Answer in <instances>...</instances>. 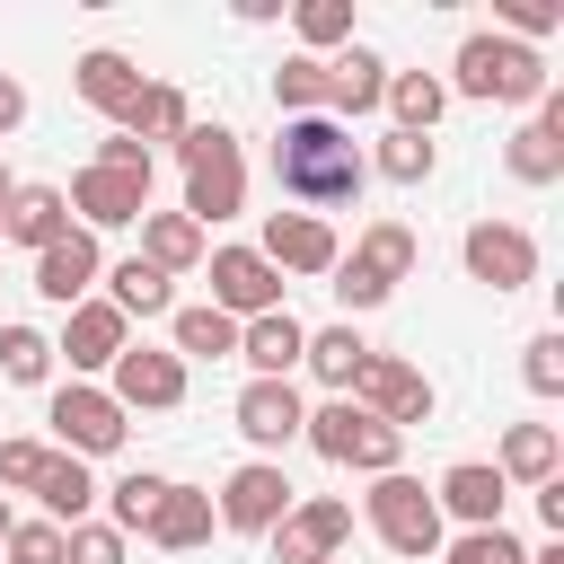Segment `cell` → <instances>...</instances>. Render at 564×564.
<instances>
[{
	"mask_svg": "<svg viewBox=\"0 0 564 564\" xmlns=\"http://www.w3.org/2000/svg\"><path fill=\"white\" fill-rule=\"evenodd\" d=\"M494 35L538 44V35H555V9H546V0H494Z\"/></svg>",
	"mask_w": 564,
	"mask_h": 564,
	"instance_id": "obj_41",
	"label": "cell"
},
{
	"mask_svg": "<svg viewBox=\"0 0 564 564\" xmlns=\"http://www.w3.org/2000/svg\"><path fill=\"white\" fill-rule=\"evenodd\" d=\"M449 97H476V106H538L555 79H546V53L538 44H511L494 26H476L458 53H449Z\"/></svg>",
	"mask_w": 564,
	"mask_h": 564,
	"instance_id": "obj_2",
	"label": "cell"
},
{
	"mask_svg": "<svg viewBox=\"0 0 564 564\" xmlns=\"http://www.w3.org/2000/svg\"><path fill=\"white\" fill-rule=\"evenodd\" d=\"M300 441H308L326 467H361V476H388V467L405 458V432H388V423H379V414H361L352 397H326V405H308Z\"/></svg>",
	"mask_w": 564,
	"mask_h": 564,
	"instance_id": "obj_4",
	"label": "cell"
},
{
	"mask_svg": "<svg viewBox=\"0 0 564 564\" xmlns=\"http://www.w3.org/2000/svg\"><path fill=\"white\" fill-rule=\"evenodd\" d=\"M229 423L247 432V449H256V458H282V449L300 441L308 405H300V388H291V379H247V388H238V405H229Z\"/></svg>",
	"mask_w": 564,
	"mask_h": 564,
	"instance_id": "obj_13",
	"label": "cell"
},
{
	"mask_svg": "<svg viewBox=\"0 0 564 564\" xmlns=\"http://www.w3.org/2000/svg\"><path fill=\"white\" fill-rule=\"evenodd\" d=\"M458 256H467V273H476L485 291H529V282H538V238H529L520 220H467Z\"/></svg>",
	"mask_w": 564,
	"mask_h": 564,
	"instance_id": "obj_10",
	"label": "cell"
},
{
	"mask_svg": "<svg viewBox=\"0 0 564 564\" xmlns=\"http://www.w3.org/2000/svg\"><path fill=\"white\" fill-rule=\"evenodd\" d=\"M361 159H370L388 185H423L441 150H432V132H397V123H388V132H379V150H361Z\"/></svg>",
	"mask_w": 564,
	"mask_h": 564,
	"instance_id": "obj_35",
	"label": "cell"
},
{
	"mask_svg": "<svg viewBox=\"0 0 564 564\" xmlns=\"http://www.w3.org/2000/svg\"><path fill=\"white\" fill-rule=\"evenodd\" d=\"M44 423H53V441L70 449V458H115L123 449V405L106 397V388H88V379H62L53 388V405H44Z\"/></svg>",
	"mask_w": 564,
	"mask_h": 564,
	"instance_id": "obj_6",
	"label": "cell"
},
{
	"mask_svg": "<svg viewBox=\"0 0 564 564\" xmlns=\"http://www.w3.org/2000/svg\"><path fill=\"white\" fill-rule=\"evenodd\" d=\"M273 106H282V115H326V62L291 53V62L273 70Z\"/></svg>",
	"mask_w": 564,
	"mask_h": 564,
	"instance_id": "obj_36",
	"label": "cell"
},
{
	"mask_svg": "<svg viewBox=\"0 0 564 564\" xmlns=\"http://www.w3.org/2000/svg\"><path fill=\"white\" fill-rule=\"evenodd\" d=\"M379 97H388V62L352 35V44L326 62V115H335V123H352V115H379Z\"/></svg>",
	"mask_w": 564,
	"mask_h": 564,
	"instance_id": "obj_18",
	"label": "cell"
},
{
	"mask_svg": "<svg viewBox=\"0 0 564 564\" xmlns=\"http://www.w3.org/2000/svg\"><path fill=\"white\" fill-rule=\"evenodd\" d=\"M291 26H300V53H308V62H335V53L352 44V0H300Z\"/></svg>",
	"mask_w": 564,
	"mask_h": 564,
	"instance_id": "obj_34",
	"label": "cell"
},
{
	"mask_svg": "<svg viewBox=\"0 0 564 564\" xmlns=\"http://www.w3.org/2000/svg\"><path fill=\"white\" fill-rule=\"evenodd\" d=\"M70 79H79V97H88L106 123H123V106L141 97V62H132V53H115V44L79 53V62H70Z\"/></svg>",
	"mask_w": 564,
	"mask_h": 564,
	"instance_id": "obj_22",
	"label": "cell"
},
{
	"mask_svg": "<svg viewBox=\"0 0 564 564\" xmlns=\"http://www.w3.org/2000/svg\"><path fill=\"white\" fill-rule=\"evenodd\" d=\"M361 361H370V344H361V326L344 317V326H317L308 344H300V370H317L335 397H352V379H361Z\"/></svg>",
	"mask_w": 564,
	"mask_h": 564,
	"instance_id": "obj_27",
	"label": "cell"
},
{
	"mask_svg": "<svg viewBox=\"0 0 564 564\" xmlns=\"http://www.w3.org/2000/svg\"><path fill=\"white\" fill-rule=\"evenodd\" d=\"M44 441H0V485H18V494H35V476H44Z\"/></svg>",
	"mask_w": 564,
	"mask_h": 564,
	"instance_id": "obj_45",
	"label": "cell"
},
{
	"mask_svg": "<svg viewBox=\"0 0 564 564\" xmlns=\"http://www.w3.org/2000/svg\"><path fill=\"white\" fill-rule=\"evenodd\" d=\"M35 502H44V520H53V529H79V520L97 511V476H88V458L53 449V458H44V476H35Z\"/></svg>",
	"mask_w": 564,
	"mask_h": 564,
	"instance_id": "obj_25",
	"label": "cell"
},
{
	"mask_svg": "<svg viewBox=\"0 0 564 564\" xmlns=\"http://www.w3.org/2000/svg\"><path fill=\"white\" fill-rule=\"evenodd\" d=\"M300 344H308V326H300L291 308H264V317L238 326V361H247L256 379H291V370H300Z\"/></svg>",
	"mask_w": 564,
	"mask_h": 564,
	"instance_id": "obj_21",
	"label": "cell"
},
{
	"mask_svg": "<svg viewBox=\"0 0 564 564\" xmlns=\"http://www.w3.org/2000/svg\"><path fill=\"white\" fill-rule=\"evenodd\" d=\"M185 123H194V115H185V97H176L167 79H141V97L123 106V132H132L141 150H150V141H167V150H176V132H185Z\"/></svg>",
	"mask_w": 564,
	"mask_h": 564,
	"instance_id": "obj_32",
	"label": "cell"
},
{
	"mask_svg": "<svg viewBox=\"0 0 564 564\" xmlns=\"http://www.w3.org/2000/svg\"><path fill=\"white\" fill-rule=\"evenodd\" d=\"M494 467H502V485H546V476L564 467V441H555V423H511Z\"/></svg>",
	"mask_w": 564,
	"mask_h": 564,
	"instance_id": "obj_28",
	"label": "cell"
},
{
	"mask_svg": "<svg viewBox=\"0 0 564 564\" xmlns=\"http://www.w3.org/2000/svg\"><path fill=\"white\" fill-rule=\"evenodd\" d=\"M97 167H159V159H150L132 132H115V141H97Z\"/></svg>",
	"mask_w": 564,
	"mask_h": 564,
	"instance_id": "obj_46",
	"label": "cell"
},
{
	"mask_svg": "<svg viewBox=\"0 0 564 564\" xmlns=\"http://www.w3.org/2000/svg\"><path fill=\"white\" fill-rule=\"evenodd\" d=\"M529 564H564V538H546V546H538V555H529Z\"/></svg>",
	"mask_w": 564,
	"mask_h": 564,
	"instance_id": "obj_49",
	"label": "cell"
},
{
	"mask_svg": "<svg viewBox=\"0 0 564 564\" xmlns=\"http://www.w3.org/2000/svg\"><path fill=\"white\" fill-rule=\"evenodd\" d=\"M432 502H441L449 520H467V529H502V502H511V485H502V467H485V458H458V467L432 485Z\"/></svg>",
	"mask_w": 564,
	"mask_h": 564,
	"instance_id": "obj_19",
	"label": "cell"
},
{
	"mask_svg": "<svg viewBox=\"0 0 564 564\" xmlns=\"http://www.w3.org/2000/svg\"><path fill=\"white\" fill-rule=\"evenodd\" d=\"M62 564H123V529H106V520L62 529Z\"/></svg>",
	"mask_w": 564,
	"mask_h": 564,
	"instance_id": "obj_40",
	"label": "cell"
},
{
	"mask_svg": "<svg viewBox=\"0 0 564 564\" xmlns=\"http://www.w3.org/2000/svg\"><path fill=\"white\" fill-rule=\"evenodd\" d=\"M538 520H546V538H564V476L538 485Z\"/></svg>",
	"mask_w": 564,
	"mask_h": 564,
	"instance_id": "obj_47",
	"label": "cell"
},
{
	"mask_svg": "<svg viewBox=\"0 0 564 564\" xmlns=\"http://www.w3.org/2000/svg\"><path fill=\"white\" fill-rule=\"evenodd\" d=\"M212 529H220V511H212V494H203V485H167V494H159V511L141 520V538H150V546H167V555H194Z\"/></svg>",
	"mask_w": 564,
	"mask_h": 564,
	"instance_id": "obj_20",
	"label": "cell"
},
{
	"mask_svg": "<svg viewBox=\"0 0 564 564\" xmlns=\"http://www.w3.org/2000/svg\"><path fill=\"white\" fill-rule=\"evenodd\" d=\"M132 344V326L106 308V300H79L70 317H62V344H53V361H70V379H88V370H115V352Z\"/></svg>",
	"mask_w": 564,
	"mask_h": 564,
	"instance_id": "obj_17",
	"label": "cell"
},
{
	"mask_svg": "<svg viewBox=\"0 0 564 564\" xmlns=\"http://www.w3.org/2000/svg\"><path fill=\"white\" fill-rule=\"evenodd\" d=\"M361 511H370V529H379V546H397V555H441V502L423 494V476H405V467H388V476H370V494H361Z\"/></svg>",
	"mask_w": 564,
	"mask_h": 564,
	"instance_id": "obj_5",
	"label": "cell"
},
{
	"mask_svg": "<svg viewBox=\"0 0 564 564\" xmlns=\"http://www.w3.org/2000/svg\"><path fill=\"white\" fill-rule=\"evenodd\" d=\"M70 212H79V229L97 238V229H132L141 212H150V167H79L70 176V194H62Z\"/></svg>",
	"mask_w": 564,
	"mask_h": 564,
	"instance_id": "obj_9",
	"label": "cell"
},
{
	"mask_svg": "<svg viewBox=\"0 0 564 564\" xmlns=\"http://www.w3.org/2000/svg\"><path fill=\"white\" fill-rule=\"evenodd\" d=\"M352 538V502H335V494H308V502H291L282 511V529H273V564H335V546Z\"/></svg>",
	"mask_w": 564,
	"mask_h": 564,
	"instance_id": "obj_14",
	"label": "cell"
},
{
	"mask_svg": "<svg viewBox=\"0 0 564 564\" xmlns=\"http://www.w3.org/2000/svg\"><path fill=\"white\" fill-rule=\"evenodd\" d=\"M326 291L344 300V317H361V308H379V300H388V291H379V282H370V273H361L352 256H335V273H326Z\"/></svg>",
	"mask_w": 564,
	"mask_h": 564,
	"instance_id": "obj_44",
	"label": "cell"
},
{
	"mask_svg": "<svg viewBox=\"0 0 564 564\" xmlns=\"http://www.w3.org/2000/svg\"><path fill=\"white\" fill-rule=\"evenodd\" d=\"M176 167H185V220L212 238V220H238L247 212V159H238V132L229 123H185L176 132Z\"/></svg>",
	"mask_w": 564,
	"mask_h": 564,
	"instance_id": "obj_3",
	"label": "cell"
},
{
	"mask_svg": "<svg viewBox=\"0 0 564 564\" xmlns=\"http://www.w3.org/2000/svg\"><path fill=\"white\" fill-rule=\"evenodd\" d=\"M9 194H18V176H9V167H0V203H9Z\"/></svg>",
	"mask_w": 564,
	"mask_h": 564,
	"instance_id": "obj_50",
	"label": "cell"
},
{
	"mask_svg": "<svg viewBox=\"0 0 564 564\" xmlns=\"http://www.w3.org/2000/svg\"><path fill=\"white\" fill-rule=\"evenodd\" d=\"M502 167H511L520 185H555V176H564V123H520V132L502 141Z\"/></svg>",
	"mask_w": 564,
	"mask_h": 564,
	"instance_id": "obj_33",
	"label": "cell"
},
{
	"mask_svg": "<svg viewBox=\"0 0 564 564\" xmlns=\"http://www.w3.org/2000/svg\"><path fill=\"white\" fill-rule=\"evenodd\" d=\"M159 494H167V476H150V467L115 476V485H106V529H141V520L159 511Z\"/></svg>",
	"mask_w": 564,
	"mask_h": 564,
	"instance_id": "obj_37",
	"label": "cell"
},
{
	"mask_svg": "<svg viewBox=\"0 0 564 564\" xmlns=\"http://www.w3.org/2000/svg\"><path fill=\"white\" fill-rule=\"evenodd\" d=\"M352 264H361L379 291H397V282L414 273V229H405V220H370V229L352 238Z\"/></svg>",
	"mask_w": 564,
	"mask_h": 564,
	"instance_id": "obj_30",
	"label": "cell"
},
{
	"mask_svg": "<svg viewBox=\"0 0 564 564\" xmlns=\"http://www.w3.org/2000/svg\"><path fill=\"white\" fill-rule=\"evenodd\" d=\"M203 256H212V238H203L185 212H141V264H159V273L176 282V273H194Z\"/></svg>",
	"mask_w": 564,
	"mask_h": 564,
	"instance_id": "obj_26",
	"label": "cell"
},
{
	"mask_svg": "<svg viewBox=\"0 0 564 564\" xmlns=\"http://www.w3.org/2000/svg\"><path fill=\"white\" fill-rule=\"evenodd\" d=\"M441 564H529V546L511 529H458V538H441Z\"/></svg>",
	"mask_w": 564,
	"mask_h": 564,
	"instance_id": "obj_39",
	"label": "cell"
},
{
	"mask_svg": "<svg viewBox=\"0 0 564 564\" xmlns=\"http://www.w3.org/2000/svg\"><path fill=\"white\" fill-rule=\"evenodd\" d=\"M106 379H115L106 397H115L123 414H167V405H185V361H176L167 344H123Z\"/></svg>",
	"mask_w": 564,
	"mask_h": 564,
	"instance_id": "obj_11",
	"label": "cell"
},
{
	"mask_svg": "<svg viewBox=\"0 0 564 564\" xmlns=\"http://www.w3.org/2000/svg\"><path fill=\"white\" fill-rule=\"evenodd\" d=\"M0 238H18V247H53V238H70V203H62V185H18L9 203H0Z\"/></svg>",
	"mask_w": 564,
	"mask_h": 564,
	"instance_id": "obj_23",
	"label": "cell"
},
{
	"mask_svg": "<svg viewBox=\"0 0 564 564\" xmlns=\"http://www.w3.org/2000/svg\"><path fill=\"white\" fill-rule=\"evenodd\" d=\"M300 502V485L282 476V458H247V467H229V485H220V529H247V538H273L282 529V511Z\"/></svg>",
	"mask_w": 564,
	"mask_h": 564,
	"instance_id": "obj_8",
	"label": "cell"
},
{
	"mask_svg": "<svg viewBox=\"0 0 564 564\" xmlns=\"http://www.w3.org/2000/svg\"><path fill=\"white\" fill-rule=\"evenodd\" d=\"M18 123H26V88H18V79H9V70H0V141H9V132H18Z\"/></svg>",
	"mask_w": 564,
	"mask_h": 564,
	"instance_id": "obj_48",
	"label": "cell"
},
{
	"mask_svg": "<svg viewBox=\"0 0 564 564\" xmlns=\"http://www.w3.org/2000/svg\"><path fill=\"white\" fill-rule=\"evenodd\" d=\"M167 335H176V344H167L176 361H229V352H238V317H220L212 300H203V308H176Z\"/></svg>",
	"mask_w": 564,
	"mask_h": 564,
	"instance_id": "obj_31",
	"label": "cell"
},
{
	"mask_svg": "<svg viewBox=\"0 0 564 564\" xmlns=\"http://www.w3.org/2000/svg\"><path fill=\"white\" fill-rule=\"evenodd\" d=\"M379 106L397 115V132H432L449 115V88H441V70H388V97Z\"/></svg>",
	"mask_w": 564,
	"mask_h": 564,
	"instance_id": "obj_29",
	"label": "cell"
},
{
	"mask_svg": "<svg viewBox=\"0 0 564 564\" xmlns=\"http://www.w3.org/2000/svg\"><path fill=\"white\" fill-rule=\"evenodd\" d=\"M273 185L291 203H308V212H335V203H361L370 159L352 141V123H335V115H282V132H273Z\"/></svg>",
	"mask_w": 564,
	"mask_h": 564,
	"instance_id": "obj_1",
	"label": "cell"
},
{
	"mask_svg": "<svg viewBox=\"0 0 564 564\" xmlns=\"http://www.w3.org/2000/svg\"><path fill=\"white\" fill-rule=\"evenodd\" d=\"M97 273H106V256H97V238L70 220V238H53L44 256H35V291L53 300V308H79V300H97Z\"/></svg>",
	"mask_w": 564,
	"mask_h": 564,
	"instance_id": "obj_16",
	"label": "cell"
},
{
	"mask_svg": "<svg viewBox=\"0 0 564 564\" xmlns=\"http://www.w3.org/2000/svg\"><path fill=\"white\" fill-rule=\"evenodd\" d=\"M9 564H62V529L53 520H9Z\"/></svg>",
	"mask_w": 564,
	"mask_h": 564,
	"instance_id": "obj_43",
	"label": "cell"
},
{
	"mask_svg": "<svg viewBox=\"0 0 564 564\" xmlns=\"http://www.w3.org/2000/svg\"><path fill=\"white\" fill-rule=\"evenodd\" d=\"M203 273H212V308L220 317H264V308H282V273L256 256V247H212L203 256Z\"/></svg>",
	"mask_w": 564,
	"mask_h": 564,
	"instance_id": "obj_12",
	"label": "cell"
},
{
	"mask_svg": "<svg viewBox=\"0 0 564 564\" xmlns=\"http://www.w3.org/2000/svg\"><path fill=\"white\" fill-rule=\"evenodd\" d=\"M0 370H9L18 388H44V379H53V344H44L35 326H0Z\"/></svg>",
	"mask_w": 564,
	"mask_h": 564,
	"instance_id": "obj_38",
	"label": "cell"
},
{
	"mask_svg": "<svg viewBox=\"0 0 564 564\" xmlns=\"http://www.w3.org/2000/svg\"><path fill=\"white\" fill-rule=\"evenodd\" d=\"M256 256H264L273 273H335V256H344V247H335V229H326L317 212H273Z\"/></svg>",
	"mask_w": 564,
	"mask_h": 564,
	"instance_id": "obj_15",
	"label": "cell"
},
{
	"mask_svg": "<svg viewBox=\"0 0 564 564\" xmlns=\"http://www.w3.org/2000/svg\"><path fill=\"white\" fill-rule=\"evenodd\" d=\"M520 379H529L538 397H564V335H529V352H520Z\"/></svg>",
	"mask_w": 564,
	"mask_h": 564,
	"instance_id": "obj_42",
	"label": "cell"
},
{
	"mask_svg": "<svg viewBox=\"0 0 564 564\" xmlns=\"http://www.w3.org/2000/svg\"><path fill=\"white\" fill-rule=\"evenodd\" d=\"M352 405L361 414H379L388 432H414V423H432V379L414 370V361H397V352H370L361 361V379H352Z\"/></svg>",
	"mask_w": 564,
	"mask_h": 564,
	"instance_id": "obj_7",
	"label": "cell"
},
{
	"mask_svg": "<svg viewBox=\"0 0 564 564\" xmlns=\"http://www.w3.org/2000/svg\"><path fill=\"white\" fill-rule=\"evenodd\" d=\"M106 282V308L132 326V317H176V282L159 273V264H141V256H123V264H106L97 273Z\"/></svg>",
	"mask_w": 564,
	"mask_h": 564,
	"instance_id": "obj_24",
	"label": "cell"
},
{
	"mask_svg": "<svg viewBox=\"0 0 564 564\" xmlns=\"http://www.w3.org/2000/svg\"><path fill=\"white\" fill-rule=\"evenodd\" d=\"M0 538H9V502H0Z\"/></svg>",
	"mask_w": 564,
	"mask_h": 564,
	"instance_id": "obj_51",
	"label": "cell"
}]
</instances>
